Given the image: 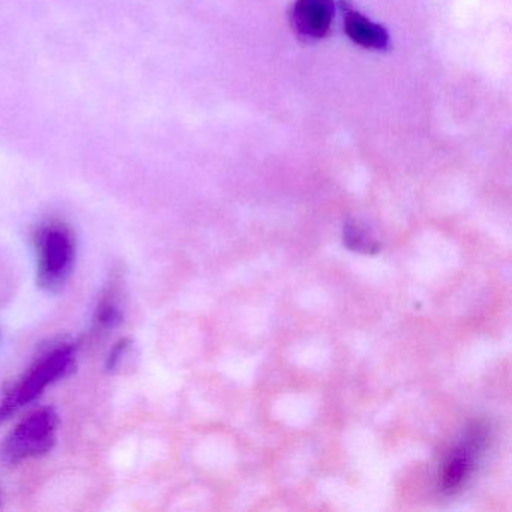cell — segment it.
Here are the masks:
<instances>
[{"mask_svg":"<svg viewBox=\"0 0 512 512\" xmlns=\"http://www.w3.org/2000/svg\"><path fill=\"white\" fill-rule=\"evenodd\" d=\"M76 349L71 344L55 347L41 356L25 376L14 383L13 388L0 401V425L13 418L26 404L37 400L44 391L73 371Z\"/></svg>","mask_w":512,"mask_h":512,"instance_id":"1","label":"cell"},{"mask_svg":"<svg viewBox=\"0 0 512 512\" xmlns=\"http://www.w3.org/2000/svg\"><path fill=\"white\" fill-rule=\"evenodd\" d=\"M58 425V413L52 407L31 413L0 445V463L14 466L52 451L58 440Z\"/></svg>","mask_w":512,"mask_h":512,"instance_id":"2","label":"cell"},{"mask_svg":"<svg viewBox=\"0 0 512 512\" xmlns=\"http://www.w3.org/2000/svg\"><path fill=\"white\" fill-rule=\"evenodd\" d=\"M38 283L47 292H58L74 268L76 238L64 223L46 224L37 235Z\"/></svg>","mask_w":512,"mask_h":512,"instance_id":"3","label":"cell"},{"mask_svg":"<svg viewBox=\"0 0 512 512\" xmlns=\"http://www.w3.org/2000/svg\"><path fill=\"white\" fill-rule=\"evenodd\" d=\"M334 13L332 0H296L290 23L299 40L314 43L329 34Z\"/></svg>","mask_w":512,"mask_h":512,"instance_id":"4","label":"cell"},{"mask_svg":"<svg viewBox=\"0 0 512 512\" xmlns=\"http://www.w3.org/2000/svg\"><path fill=\"white\" fill-rule=\"evenodd\" d=\"M484 437L481 428H473L466 443L458 446L452 452L451 457L446 461L445 470H443V488L446 491H452L460 487L464 479L470 475L473 469L476 449H479Z\"/></svg>","mask_w":512,"mask_h":512,"instance_id":"5","label":"cell"},{"mask_svg":"<svg viewBox=\"0 0 512 512\" xmlns=\"http://www.w3.org/2000/svg\"><path fill=\"white\" fill-rule=\"evenodd\" d=\"M343 10L344 29L353 43L364 49L385 50L388 47L389 35L382 26L376 25L347 5H343Z\"/></svg>","mask_w":512,"mask_h":512,"instance_id":"6","label":"cell"},{"mask_svg":"<svg viewBox=\"0 0 512 512\" xmlns=\"http://www.w3.org/2000/svg\"><path fill=\"white\" fill-rule=\"evenodd\" d=\"M122 320L121 290L118 286L109 287L106 295L101 299L95 316V326L97 331H106V329L115 328Z\"/></svg>","mask_w":512,"mask_h":512,"instance_id":"7","label":"cell"},{"mask_svg":"<svg viewBox=\"0 0 512 512\" xmlns=\"http://www.w3.org/2000/svg\"><path fill=\"white\" fill-rule=\"evenodd\" d=\"M343 241L349 250L358 251V253L374 254L380 250V245L356 223L344 224Z\"/></svg>","mask_w":512,"mask_h":512,"instance_id":"8","label":"cell"}]
</instances>
